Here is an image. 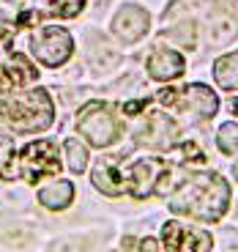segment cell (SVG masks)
Returning <instances> with one entry per match:
<instances>
[{"label": "cell", "instance_id": "1", "mask_svg": "<svg viewBox=\"0 0 238 252\" xmlns=\"http://www.w3.org/2000/svg\"><path fill=\"white\" fill-rule=\"evenodd\" d=\"M230 208V187L219 173L189 176L170 200L173 214H189L203 222H219Z\"/></svg>", "mask_w": 238, "mask_h": 252}, {"label": "cell", "instance_id": "2", "mask_svg": "<svg viewBox=\"0 0 238 252\" xmlns=\"http://www.w3.org/2000/svg\"><path fill=\"white\" fill-rule=\"evenodd\" d=\"M0 118L14 132H44L52 126L55 107L44 88H33L11 99H0Z\"/></svg>", "mask_w": 238, "mask_h": 252}, {"label": "cell", "instance_id": "3", "mask_svg": "<svg viewBox=\"0 0 238 252\" xmlns=\"http://www.w3.org/2000/svg\"><path fill=\"white\" fill-rule=\"evenodd\" d=\"M77 129L96 148H107L120 134V124L115 118V110L107 101H90V104H85L80 110V115H77Z\"/></svg>", "mask_w": 238, "mask_h": 252}, {"label": "cell", "instance_id": "4", "mask_svg": "<svg viewBox=\"0 0 238 252\" xmlns=\"http://www.w3.org/2000/svg\"><path fill=\"white\" fill-rule=\"evenodd\" d=\"M159 101L170 104V107H178L181 113H189L194 118H213L216 110H219V99L208 85H186L183 91L164 88L159 91Z\"/></svg>", "mask_w": 238, "mask_h": 252}, {"label": "cell", "instance_id": "5", "mask_svg": "<svg viewBox=\"0 0 238 252\" xmlns=\"http://www.w3.org/2000/svg\"><path fill=\"white\" fill-rule=\"evenodd\" d=\"M30 50L38 58V63H44L50 69H58V66H63L71 58L74 41H71L69 31L47 25V28H38L30 36Z\"/></svg>", "mask_w": 238, "mask_h": 252}, {"label": "cell", "instance_id": "6", "mask_svg": "<svg viewBox=\"0 0 238 252\" xmlns=\"http://www.w3.org/2000/svg\"><path fill=\"white\" fill-rule=\"evenodd\" d=\"M58 170H60V159H58L55 143L50 140H36L19 154V173L28 184H38L41 178L55 176Z\"/></svg>", "mask_w": 238, "mask_h": 252}, {"label": "cell", "instance_id": "7", "mask_svg": "<svg viewBox=\"0 0 238 252\" xmlns=\"http://www.w3.org/2000/svg\"><path fill=\"white\" fill-rule=\"evenodd\" d=\"M211 233L200 227H189L181 222H164L162 227V247L164 252H211Z\"/></svg>", "mask_w": 238, "mask_h": 252}, {"label": "cell", "instance_id": "8", "mask_svg": "<svg viewBox=\"0 0 238 252\" xmlns=\"http://www.w3.org/2000/svg\"><path fill=\"white\" fill-rule=\"evenodd\" d=\"M93 187L110 197H118L129 192V167L123 164V157H101L93 164Z\"/></svg>", "mask_w": 238, "mask_h": 252}, {"label": "cell", "instance_id": "9", "mask_svg": "<svg viewBox=\"0 0 238 252\" xmlns=\"http://www.w3.org/2000/svg\"><path fill=\"white\" fill-rule=\"evenodd\" d=\"M164 176H167V164L162 159H137L129 164V195L145 200L156 192V181H164Z\"/></svg>", "mask_w": 238, "mask_h": 252}, {"label": "cell", "instance_id": "10", "mask_svg": "<svg viewBox=\"0 0 238 252\" xmlns=\"http://www.w3.org/2000/svg\"><path fill=\"white\" fill-rule=\"evenodd\" d=\"M137 143L156 148V151H170L178 143V126L176 121L164 113H148L143 129L137 132Z\"/></svg>", "mask_w": 238, "mask_h": 252}, {"label": "cell", "instance_id": "11", "mask_svg": "<svg viewBox=\"0 0 238 252\" xmlns=\"http://www.w3.org/2000/svg\"><path fill=\"white\" fill-rule=\"evenodd\" d=\"M38 71L33 69V63L25 55H11L6 63H0V91L11 94L17 88H25L30 82H36Z\"/></svg>", "mask_w": 238, "mask_h": 252}, {"label": "cell", "instance_id": "12", "mask_svg": "<svg viewBox=\"0 0 238 252\" xmlns=\"http://www.w3.org/2000/svg\"><path fill=\"white\" fill-rule=\"evenodd\" d=\"M148 11L140 6H123L118 14L113 17V33L123 41H137L148 33Z\"/></svg>", "mask_w": 238, "mask_h": 252}, {"label": "cell", "instance_id": "13", "mask_svg": "<svg viewBox=\"0 0 238 252\" xmlns=\"http://www.w3.org/2000/svg\"><path fill=\"white\" fill-rule=\"evenodd\" d=\"M208 33H211L213 44H230L238 36V11L227 0H216V8L211 11V22H208Z\"/></svg>", "mask_w": 238, "mask_h": 252}, {"label": "cell", "instance_id": "14", "mask_svg": "<svg viewBox=\"0 0 238 252\" xmlns=\"http://www.w3.org/2000/svg\"><path fill=\"white\" fill-rule=\"evenodd\" d=\"M186 63L178 52L173 50H156L153 55L148 58V74L159 82H167V80H176V77L183 74Z\"/></svg>", "mask_w": 238, "mask_h": 252}, {"label": "cell", "instance_id": "15", "mask_svg": "<svg viewBox=\"0 0 238 252\" xmlns=\"http://www.w3.org/2000/svg\"><path fill=\"white\" fill-rule=\"evenodd\" d=\"M71 197H74L71 181H55V184H50V187H44L41 192H38V203H41L44 208H50V211L66 208L71 203Z\"/></svg>", "mask_w": 238, "mask_h": 252}, {"label": "cell", "instance_id": "16", "mask_svg": "<svg viewBox=\"0 0 238 252\" xmlns=\"http://www.w3.org/2000/svg\"><path fill=\"white\" fill-rule=\"evenodd\" d=\"M213 77L225 91H238V52L222 55L213 63Z\"/></svg>", "mask_w": 238, "mask_h": 252}, {"label": "cell", "instance_id": "17", "mask_svg": "<svg viewBox=\"0 0 238 252\" xmlns=\"http://www.w3.org/2000/svg\"><path fill=\"white\" fill-rule=\"evenodd\" d=\"M162 38L176 41L183 50H194L197 47V25L194 22H183V25H176V28H170V31H164Z\"/></svg>", "mask_w": 238, "mask_h": 252}, {"label": "cell", "instance_id": "18", "mask_svg": "<svg viewBox=\"0 0 238 252\" xmlns=\"http://www.w3.org/2000/svg\"><path fill=\"white\" fill-rule=\"evenodd\" d=\"M66 159H69L71 173H85V167H88V148L74 137L66 140Z\"/></svg>", "mask_w": 238, "mask_h": 252}, {"label": "cell", "instance_id": "19", "mask_svg": "<svg viewBox=\"0 0 238 252\" xmlns=\"http://www.w3.org/2000/svg\"><path fill=\"white\" fill-rule=\"evenodd\" d=\"M11 159H14V143H11V137L0 129V178H3V181H11L14 178Z\"/></svg>", "mask_w": 238, "mask_h": 252}, {"label": "cell", "instance_id": "20", "mask_svg": "<svg viewBox=\"0 0 238 252\" xmlns=\"http://www.w3.org/2000/svg\"><path fill=\"white\" fill-rule=\"evenodd\" d=\"M216 145L222 154H238V124H222L219 134H216Z\"/></svg>", "mask_w": 238, "mask_h": 252}, {"label": "cell", "instance_id": "21", "mask_svg": "<svg viewBox=\"0 0 238 252\" xmlns=\"http://www.w3.org/2000/svg\"><path fill=\"white\" fill-rule=\"evenodd\" d=\"M85 8V0H50V8L47 11L52 17H63V19H71Z\"/></svg>", "mask_w": 238, "mask_h": 252}, {"label": "cell", "instance_id": "22", "mask_svg": "<svg viewBox=\"0 0 238 252\" xmlns=\"http://www.w3.org/2000/svg\"><path fill=\"white\" fill-rule=\"evenodd\" d=\"M50 252H85V247H82V241H60Z\"/></svg>", "mask_w": 238, "mask_h": 252}, {"label": "cell", "instance_id": "23", "mask_svg": "<svg viewBox=\"0 0 238 252\" xmlns=\"http://www.w3.org/2000/svg\"><path fill=\"white\" fill-rule=\"evenodd\" d=\"M140 252H164V250H162V244H159L156 239H150L148 236V239L140 241Z\"/></svg>", "mask_w": 238, "mask_h": 252}, {"label": "cell", "instance_id": "24", "mask_svg": "<svg viewBox=\"0 0 238 252\" xmlns=\"http://www.w3.org/2000/svg\"><path fill=\"white\" fill-rule=\"evenodd\" d=\"M145 104H148V101H129V104H123V110H126L129 115H134V113H140Z\"/></svg>", "mask_w": 238, "mask_h": 252}, {"label": "cell", "instance_id": "25", "mask_svg": "<svg viewBox=\"0 0 238 252\" xmlns=\"http://www.w3.org/2000/svg\"><path fill=\"white\" fill-rule=\"evenodd\" d=\"M233 113H236V115H238V99H236V101H233Z\"/></svg>", "mask_w": 238, "mask_h": 252}, {"label": "cell", "instance_id": "26", "mask_svg": "<svg viewBox=\"0 0 238 252\" xmlns=\"http://www.w3.org/2000/svg\"><path fill=\"white\" fill-rule=\"evenodd\" d=\"M233 173H236V178H238V162H236V164H233Z\"/></svg>", "mask_w": 238, "mask_h": 252}]
</instances>
